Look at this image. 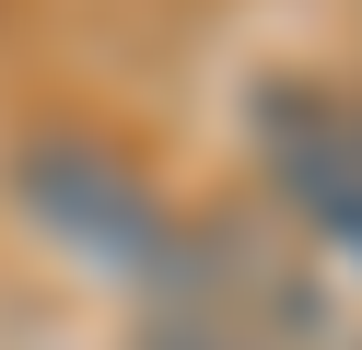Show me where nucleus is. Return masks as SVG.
Segmentation results:
<instances>
[{
    "label": "nucleus",
    "mask_w": 362,
    "mask_h": 350,
    "mask_svg": "<svg viewBox=\"0 0 362 350\" xmlns=\"http://www.w3.org/2000/svg\"><path fill=\"white\" fill-rule=\"evenodd\" d=\"M141 350H257V339H245L234 315H187V303H175V315L141 327Z\"/></svg>",
    "instance_id": "7ed1b4c3"
},
{
    "label": "nucleus",
    "mask_w": 362,
    "mask_h": 350,
    "mask_svg": "<svg viewBox=\"0 0 362 350\" xmlns=\"http://www.w3.org/2000/svg\"><path fill=\"white\" fill-rule=\"evenodd\" d=\"M12 199L105 280H141V292H199V233L129 175L94 140H24L12 152Z\"/></svg>",
    "instance_id": "f257e3e1"
},
{
    "label": "nucleus",
    "mask_w": 362,
    "mask_h": 350,
    "mask_svg": "<svg viewBox=\"0 0 362 350\" xmlns=\"http://www.w3.org/2000/svg\"><path fill=\"white\" fill-rule=\"evenodd\" d=\"M257 163L292 199V222L362 269V105H339L315 82H269L257 93Z\"/></svg>",
    "instance_id": "f03ea898"
}]
</instances>
